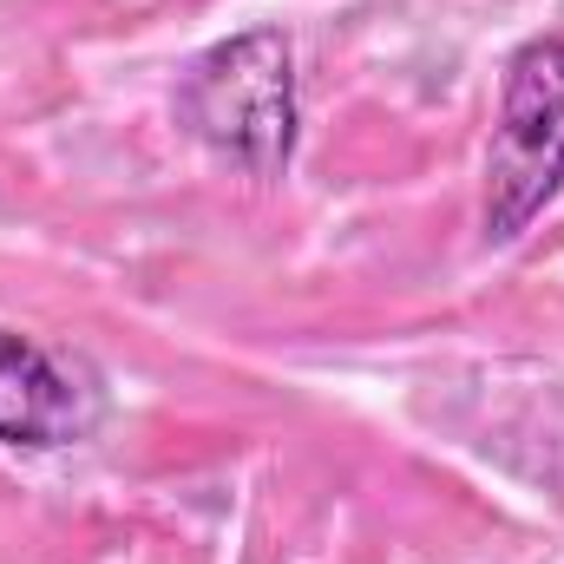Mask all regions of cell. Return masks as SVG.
Segmentation results:
<instances>
[{"mask_svg": "<svg viewBox=\"0 0 564 564\" xmlns=\"http://www.w3.org/2000/svg\"><path fill=\"white\" fill-rule=\"evenodd\" d=\"M99 421L86 381H73L46 348L0 328V440L7 446H73Z\"/></svg>", "mask_w": 564, "mask_h": 564, "instance_id": "cell-3", "label": "cell"}, {"mask_svg": "<svg viewBox=\"0 0 564 564\" xmlns=\"http://www.w3.org/2000/svg\"><path fill=\"white\" fill-rule=\"evenodd\" d=\"M564 184V40H532L506 66L486 151V237L512 243Z\"/></svg>", "mask_w": 564, "mask_h": 564, "instance_id": "cell-2", "label": "cell"}, {"mask_svg": "<svg viewBox=\"0 0 564 564\" xmlns=\"http://www.w3.org/2000/svg\"><path fill=\"white\" fill-rule=\"evenodd\" d=\"M177 112L250 177H276L295 151V59L276 26L217 40L177 86Z\"/></svg>", "mask_w": 564, "mask_h": 564, "instance_id": "cell-1", "label": "cell"}]
</instances>
